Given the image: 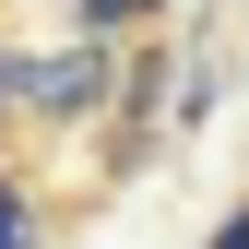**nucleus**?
Returning <instances> with one entry per match:
<instances>
[{"mask_svg":"<svg viewBox=\"0 0 249 249\" xmlns=\"http://www.w3.org/2000/svg\"><path fill=\"white\" fill-rule=\"evenodd\" d=\"M0 83H24V107H48V119H83L107 95V59L95 48H59V59H24V71H0Z\"/></svg>","mask_w":249,"mask_h":249,"instance_id":"f257e3e1","label":"nucleus"},{"mask_svg":"<svg viewBox=\"0 0 249 249\" xmlns=\"http://www.w3.org/2000/svg\"><path fill=\"white\" fill-rule=\"evenodd\" d=\"M131 12H154V0H83V24H131Z\"/></svg>","mask_w":249,"mask_h":249,"instance_id":"f03ea898","label":"nucleus"},{"mask_svg":"<svg viewBox=\"0 0 249 249\" xmlns=\"http://www.w3.org/2000/svg\"><path fill=\"white\" fill-rule=\"evenodd\" d=\"M0 249H24V202L12 190H0Z\"/></svg>","mask_w":249,"mask_h":249,"instance_id":"7ed1b4c3","label":"nucleus"},{"mask_svg":"<svg viewBox=\"0 0 249 249\" xmlns=\"http://www.w3.org/2000/svg\"><path fill=\"white\" fill-rule=\"evenodd\" d=\"M213 249H249V213H226V226H213Z\"/></svg>","mask_w":249,"mask_h":249,"instance_id":"20e7f679","label":"nucleus"}]
</instances>
